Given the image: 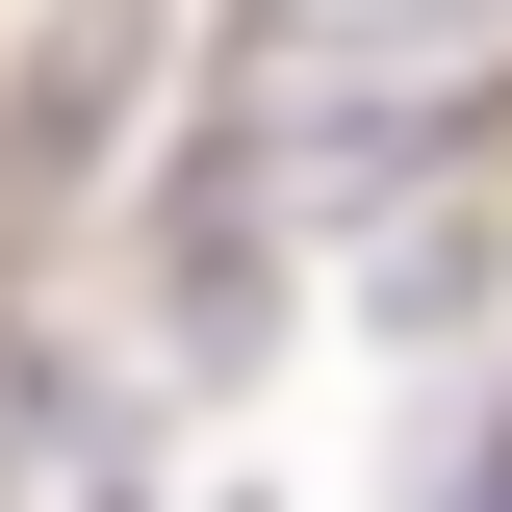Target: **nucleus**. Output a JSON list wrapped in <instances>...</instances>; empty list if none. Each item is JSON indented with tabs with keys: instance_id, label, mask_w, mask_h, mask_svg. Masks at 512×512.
Instances as JSON below:
<instances>
[{
	"instance_id": "obj_2",
	"label": "nucleus",
	"mask_w": 512,
	"mask_h": 512,
	"mask_svg": "<svg viewBox=\"0 0 512 512\" xmlns=\"http://www.w3.org/2000/svg\"><path fill=\"white\" fill-rule=\"evenodd\" d=\"M0 512H128L103 384H77V359H26V333H0Z\"/></svg>"
},
{
	"instance_id": "obj_1",
	"label": "nucleus",
	"mask_w": 512,
	"mask_h": 512,
	"mask_svg": "<svg viewBox=\"0 0 512 512\" xmlns=\"http://www.w3.org/2000/svg\"><path fill=\"white\" fill-rule=\"evenodd\" d=\"M487 103H512V0H256L231 77H205V282L308 205H384Z\"/></svg>"
},
{
	"instance_id": "obj_3",
	"label": "nucleus",
	"mask_w": 512,
	"mask_h": 512,
	"mask_svg": "<svg viewBox=\"0 0 512 512\" xmlns=\"http://www.w3.org/2000/svg\"><path fill=\"white\" fill-rule=\"evenodd\" d=\"M436 512H512V410H487V436H461V487H436Z\"/></svg>"
}]
</instances>
